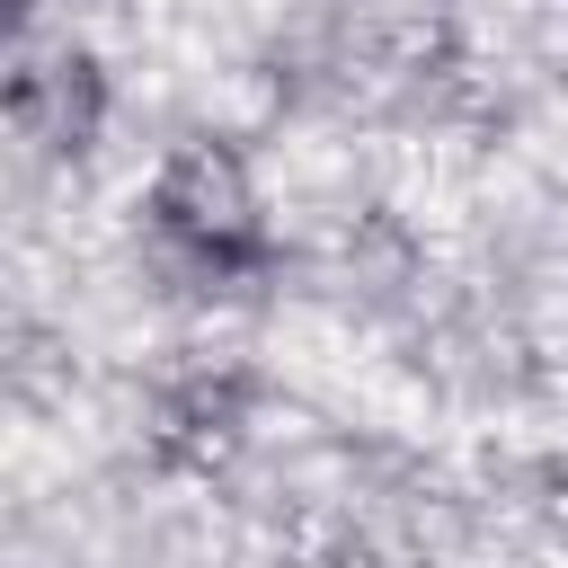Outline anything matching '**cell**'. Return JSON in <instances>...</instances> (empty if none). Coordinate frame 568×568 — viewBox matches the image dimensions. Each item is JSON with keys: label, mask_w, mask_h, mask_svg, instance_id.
Here are the masks:
<instances>
[{"label": "cell", "mask_w": 568, "mask_h": 568, "mask_svg": "<svg viewBox=\"0 0 568 568\" xmlns=\"http://www.w3.org/2000/svg\"><path fill=\"white\" fill-rule=\"evenodd\" d=\"M160 204H169L186 231H240V222H248V186H240V169L213 160V151H186V160L169 169Z\"/></svg>", "instance_id": "1"}]
</instances>
